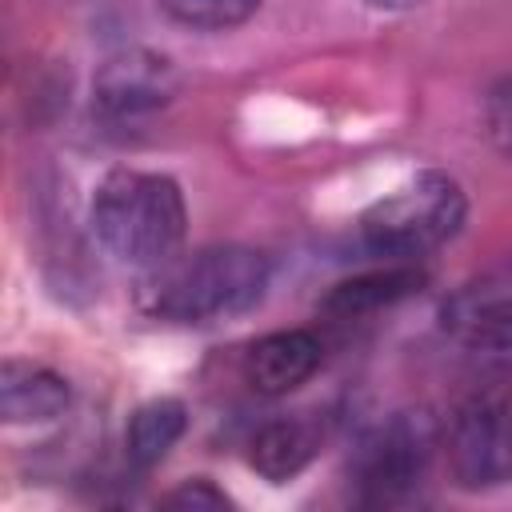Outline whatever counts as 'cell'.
I'll use <instances>...</instances> for the list:
<instances>
[{
	"mask_svg": "<svg viewBox=\"0 0 512 512\" xmlns=\"http://www.w3.org/2000/svg\"><path fill=\"white\" fill-rule=\"evenodd\" d=\"M320 360H324V344H320L316 332H308V328H280V332L260 336L248 348L244 380L260 396H288L292 388L312 380Z\"/></svg>",
	"mask_w": 512,
	"mask_h": 512,
	"instance_id": "obj_7",
	"label": "cell"
},
{
	"mask_svg": "<svg viewBox=\"0 0 512 512\" xmlns=\"http://www.w3.org/2000/svg\"><path fill=\"white\" fill-rule=\"evenodd\" d=\"M444 324L480 348H508L512 344V292L468 288L444 308Z\"/></svg>",
	"mask_w": 512,
	"mask_h": 512,
	"instance_id": "obj_12",
	"label": "cell"
},
{
	"mask_svg": "<svg viewBox=\"0 0 512 512\" xmlns=\"http://www.w3.org/2000/svg\"><path fill=\"white\" fill-rule=\"evenodd\" d=\"M316 448H320V428L308 416H276V420H268L252 432L248 464L264 480L284 484V480H292L296 472H304L312 464Z\"/></svg>",
	"mask_w": 512,
	"mask_h": 512,
	"instance_id": "obj_10",
	"label": "cell"
},
{
	"mask_svg": "<svg viewBox=\"0 0 512 512\" xmlns=\"http://www.w3.org/2000/svg\"><path fill=\"white\" fill-rule=\"evenodd\" d=\"M440 444H444V428L428 408L392 412L356 444L352 480L368 500H396L424 480Z\"/></svg>",
	"mask_w": 512,
	"mask_h": 512,
	"instance_id": "obj_4",
	"label": "cell"
},
{
	"mask_svg": "<svg viewBox=\"0 0 512 512\" xmlns=\"http://www.w3.org/2000/svg\"><path fill=\"white\" fill-rule=\"evenodd\" d=\"M92 232L100 248L132 268H164L188 236L184 192L164 172L116 168L92 196Z\"/></svg>",
	"mask_w": 512,
	"mask_h": 512,
	"instance_id": "obj_1",
	"label": "cell"
},
{
	"mask_svg": "<svg viewBox=\"0 0 512 512\" xmlns=\"http://www.w3.org/2000/svg\"><path fill=\"white\" fill-rule=\"evenodd\" d=\"M72 388L60 372L32 360H4L0 368V416L8 424H44L64 416Z\"/></svg>",
	"mask_w": 512,
	"mask_h": 512,
	"instance_id": "obj_9",
	"label": "cell"
},
{
	"mask_svg": "<svg viewBox=\"0 0 512 512\" xmlns=\"http://www.w3.org/2000/svg\"><path fill=\"white\" fill-rule=\"evenodd\" d=\"M160 12H168L176 24L184 28H200V32H224L236 28L244 20L256 16L260 0H156Z\"/></svg>",
	"mask_w": 512,
	"mask_h": 512,
	"instance_id": "obj_13",
	"label": "cell"
},
{
	"mask_svg": "<svg viewBox=\"0 0 512 512\" xmlns=\"http://www.w3.org/2000/svg\"><path fill=\"white\" fill-rule=\"evenodd\" d=\"M468 216L464 188L448 172H420L360 216L364 248L388 260H416L448 244Z\"/></svg>",
	"mask_w": 512,
	"mask_h": 512,
	"instance_id": "obj_3",
	"label": "cell"
},
{
	"mask_svg": "<svg viewBox=\"0 0 512 512\" xmlns=\"http://www.w3.org/2000/svg\"><path fill=\"white\" fill-rule=\"evenodd\" d=\"M188 428V408L172 396H160V400H148L132 412L128 428H124V452L132 460V468H156L172 448L176 440L184 436Z\"/></svg>",
	"mask_w": 512,
	"mask_h": 512,
	"instance_id": "obj_11",
	"label": "cell"
},
{
	"mask_svg": "<svg viewBox=\"0 0 512 512\" xmlns=\"http://www.w3.org/2000/svg\"><path fill=\"white\" fill-rule=\"evenodd\" d=\"M448 468L460 488H500L512 480V400L472 396L444 428Z\"/></svg>",
	"mask_w": 512,
	"mask_h": 512,
	"instance_id": "obj_5",
	"label": "cell"
},
{
	"mask_svg": "<svg viewBox=\"0 0 512 512\" xmlns=\"http://www.w3.org/2000/svg\"><path fill=\"white\" fill-rule=\"evenodd\" d=\"M180 92V72L168 56L148 48H124L96 68L92 108L104 120H136L164 108Z\"/></svg>",
	"mask_w": 512,
	"mask_h": 512,
	"instance_id": "obj_6",
	"label": "cell"
},
{
	"mask_svg": "<svg viewBox=\"0 0 512 512\" xmlns=\"http://www.w3.org/2000/svg\"><path fill=\"white\" fill-rule=\"evenodd\" d=\"M272 264L244 244L200 248L184 260H168L152 280L148 308L172 324H216L260 304Z\"/></svg>",
	"mask_w": 512,
	"mask_h": 512,
	"instance_id": "obj_2",
	"label": "cell"
},
{
	"mask_svg": "<svg viewBox=\"0 0 512 512\" xmlns=\"http://www.w3.org/2000/svg\"><path fill=\"white\" fill-rule=\"evenodd\" d=\"M428 284V272L416 268L412 260H396L388 268H376V272H360V276H348L340 284H332L324 296H320V312L324 316H336V320H352V316H368V312H380L388 304H400L408 300L412 292H420Z\"/></svg>",
	"mask_w": 512,
	"mask_h": 512,
	"instance_id": "obj_8",
	"label": "cell"
},
{
	"mask_svg": "<svg viewBox=\"0 0 512 512\" xmlns=\"http://www.w3.org/2000/svg\"><path fill=\"white\" fill-rule=\"evenodd\" d=\"M372 8H384V12H400V8H416L420 0H368Z\"/></svg>",
	"mask_w": 512,
	"mask_h": 512,
	"instance_id": "obj_15",
	"label": "cell"
},
{
	"mask_svg": "<svg viewBox=\"0 0 512 512\" xmlns=\"http://www.w3.org/2000/svg\"><path fill=\"white\" fill-rule=\"evenodd\" d=\"M164 504H168V508H192V512H200V508H228L232 500H228L212 480L196 476V480H184L180 488H172V492L164 496Z\"/></svg>",
	"mask_w": 512,
	"mask_h": 512,
	"instance_id": "obj_14",
	"label": "cell"
}]
</instances>
